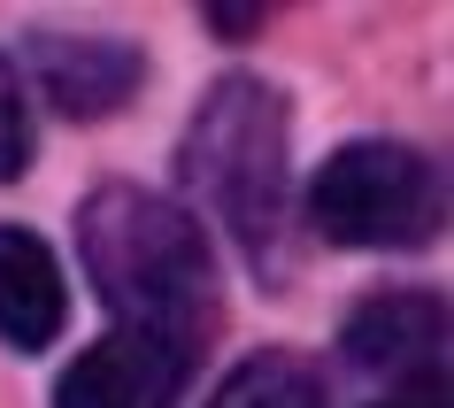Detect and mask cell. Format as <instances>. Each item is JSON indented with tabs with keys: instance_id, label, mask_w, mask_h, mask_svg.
<instances>
[{
	"instance_id": "obj_10",
	"label": "cell",
	"mask_w": 454,
	"mask_h": 408,
	"mask_svg": "<svg viewBox=\"0 0 454 408\" xmlns=\"http://www.w3.org/2000/svg\"><path fill=\"white\" fill-rule=\"evenodd\" d=\"M208 31H262V8H208Z\"/></svg>"
},
{
	"instance_id": "obj_6",
	"label": "cell",
	"mask_w": 454,
	"mask_h": 408,
	"mask_svg": "<svg viewBox=\"0 0 454 408\" xmlns=\"http://www.w3.org/2000/svg\"><path fill=\"white\" fill-rule=\"evenodd\" d=\"M62 324H70V286H62L54 247L24 224H0V339L31 355Z\"/></svg>"
},
{
	"instance_id": "obj_1",
	"label": "cell",
	"mask_w": 454,
	"mask_h": 408,
	"mask_svg": "<svg viewBox=\"0 0 454 408\" xmlns=\"http://www.w3.org/2000/svg\"><path fill=\"white\" fill-rule=\"evenodd\" d=\"M77 247L100 301L123 316V332H162L200 355L215 324V263L200 224L146 185H93L77 208Z\"/></svg>"
},
{
	"instance_id": "obj_7",
	"label": "cell",
	"mask_w": 454,
	"mask_h": 408,
	"mask_svg": "<svg viewBox=\"0 0 454 408\" xmlns=\"http://www.w3.org/2000/svg\"><path fill=\"white\" fill-rule=\"evenodd\" d=\"M439 347H447V316L424 293H385V301H362L355 324H347V355L362 370H385V378H408V370H439Z\"/></svg>"
},
{
	"instance_id": "obj_11",
	"label": "cell",
	"mask_w": 454,
	"mask_h": 408,
	"mask_svg": "<svg viewBox=\"0 0 454 408\" xmlns=\"http://www.w3.org/2000/svg\"><path fill=\"white\" fill-rule=\"evenodd\" d=\"M378 408H447L439 393H401V401H378Z\"/></svg>"
},
{
	"instance_id": "obj_5",
	"label": "cell",
	"mask_w": 454,
	"mask_h": 408,
	"mask_svg": "<svg viewBox=\"0 0 454 408\" xmlns=\"http://www.w3.org/2000/svg\"><path fill=\"white\" fill-rule=\"evenodd\" d=\"M31 70L47 85V100L62 116H108L139 93V47L131 39H70V31H39L31 39Z\"/></svg>"
},
{
	"instance_id": "obj_9",
	"label": "cell",
	"mask_w": 454,
	"mask_h": 408,
	"mask_svg": "<svg viewBox=\"0 0 454 408\" xmlns=\"http://www.w3.org/2000/svg\"><path fill=\"white\" fill-rule=\"evenodd\" d=\"M24 162H31V108H24V77H16V62L0 54V185L24 177Z\"/></svg>"
},
{
	"instance_id": "obj_3",
	"label": "cell",
	"mask_w": 454,
	"mask_h": 408,
	"mask_svg": "<svg viewBox=\"0 0 454 408\" xmlns=\"http://www.w3.org/2000/svg\"><path fill=\"white\" fill-rule=\"evenodd\" d=\"M309 216L332 247H424L439 224V177L401 139H355L316 169Z\"/></svg>"
},
{
	"instance_id": "obj_4",
	"label": "cell",
	"mask_w": 454,
	"mask_h": 408,
	"mask_svg": "<svg viewBox=\"0 0 454 408\" xmlns=\"http://www.w3.org/2000/svg\"><path fill=\"white\" fill-rule=\"evenodd\" d=\"M185 378H192V347L162 332H108L62 370L54 408H177Z\"/></svg>"
},
{
	"instance_id": "obj_2",
	"label": "cell",
	"mask_w": 454,
	"mask_h": 408,
	"mask_svg": "<svg viewBox=\"0 0 454 408\" xmlns=\"http://www.w3.org/2000/svg\"><path fill=\"white\" fill-rule=\"evenodd\" d=\"M177 177L247 263L278 278L286 263V100L262 77H223L185 123Z\"/></svg>"
},
{
	"instance_id": "obj_8",
	"label": "cell",
	"mask_w": 454,
	"mask_h": 408,
	"mask_svg": "<svg viewBox=\"0 0 454 408\" xmlns=\"http://www.w3.org/2000/svg\"><path fill=\"white\" fill-rule=\"evenodd\" d=\"M208 408H324V385L309 378V362L262 347V355H247L231 378L215 385Z\"/></svg>"
}]
</instances>
